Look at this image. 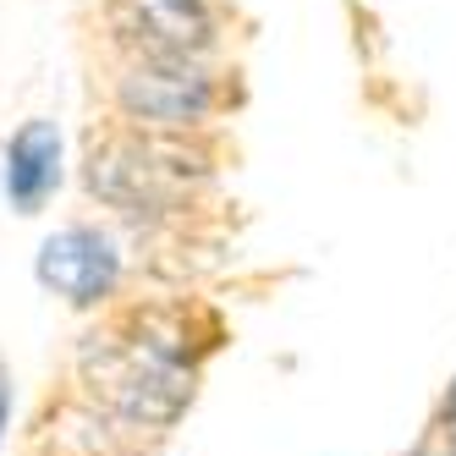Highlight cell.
<instances>
[{"label":"cell","instance_id":"6da1fadb","mask_svg":"<svg viewBox=\"0 0 456 456\" xmlns=\"http://www.w3.org/2000/svg\"><path fill=\"white\" fill-rule=\"evenodd\" d=\"M83 374L94 396L133 423H171L192 396V369L171 336L133 330V336H94L83 352Z\"/></svg>","mask_w":456,"mask_h":456},{"label":"cell","instance_id":"7a4b0ae2","mask_svg":"<svg viewBox=\"0 0 456 456\" xmlns=\"http://www.w3.org/2000/svg\"><path fill=\"white\" fill-rule=\"evenodd\" d=\"M209 166L204 154H192L187 143L166 138V126H138L133 133H110L105 143L88 149V187L105 204L133 209V215H159L187 199V187L199 182Z\"/></svg>","mask_w":456,"mask_h":456},{"label":"cell","instance_id":"3957f363","mask_svg":"<svg viewBox=\"0 0 456 456\" xmlns=\"http://www.w3.org/2000/svg\"><path fill=\"white\" fill-rule=\"evenodd\" d=\"M116 105L138 126L187 133L215 110V77L199 67V55H138L116 77Z\"/></svg>","mask_w":456,"mask_h":456},{"label":"cell","instance_id":"277c9868","mask_svg":"<svg viewBox=\"0 0 456 456\" xmlns=\"http://www.w3.org/2000/svg\"><path fill=\"white\" fill-rule=\"evenodd\" d=\"M110 28L138 55H204L220 34L209 0H110Z\"/></svg>","mask_w":456,"mask_h":456},{"label":"cell","instance_id":"5b68a950","mask_svg":"<svg viewBox=\"0 0 456 456\" xmlns=\"http://www.w3.org/2000/svg\"><path fill=\"white\" fill-rule=\"evenodd\" d=\"M39 281L67 303H100L121 281V258L110 237L88 232V225H67L39 248Z\"/></svg>","mask_w":456,"mask_h":456},{"label":"cell","instance_id":"8992f818","mask_svg":"<svg viewBox=\"0 0 456 456\" xmlns=\"http://www.w3.org/2000/svg\"><path fill=\"white\" fill-rule=\"evenodd\" d=\"M55 182H61V133H55V121L34 116L17 126V138L6 149V199L22 215H34L55 192Z\"/></svg>","mask_w":456,"mask_h":456},{"label":"cell","instance_id":"52a82bcc","mask_svg":"<svg viewBox=\"0 0 456 456\" xmlns=\"http://www.w3.org/2000/svg\"><path fill=\"white\" fill-rule=\"evenodd\" d=\"M412 456H456V429H451V423H440V429H435L429 440H423Z\"/></svg>","mask_w":456,"mask_h":456},{"label":"cell","instance_id":"ba28073f","mask_svg":"<svg viewBox=\"0 0 456 456\" xmlns=\"http://www.w3.org/2000/svg\"><path fill=\"white\" fill-rule=\"evenodd\" d=\"M6 412H12V385H6V374H0V435H6Z\"/></svg>","mask_w":456,"mask_h":456},{"label":"cell","instance_id":"9c48e42d","mask_svg":"<svg viewBox=\"0 0 456 456\" xmlns=\"http://www.w3.org/2000/svg\"><path fill=\"white\" fill-rule=\"evenodd\" d=\"M445 423L456 429V385H451V396H445Z\"/></svg>","mask_w":456,"mask_h":456}]
</instances>
